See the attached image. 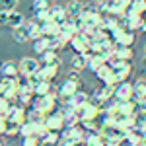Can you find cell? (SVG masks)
I'll list each match as a JSON object with an SVG mask.
<instances>
[{
  "instance_id": "obj_1",
  "label": "cell",
  "mask_w": 146,
  "mask_h": 146,
  "mask_svg": "<svg viewBox=\"0 0 146 146\" xmlns=\"http://www.w3.org/2000/svg\"><path fill=\"white\" fill-rule=\"evenodd\" d=\"M56 101H58V98L56 96H51V94H47V96H33L31 107L47 115V113H51L56 107Z\"/></svg>"
},
{
  "instance_id": "obj_2",
  "label": "cell",
  "mask_w": 146,
  "mask_h": 146,
  "mask_svg": "<svg viewBox=\"0 0 146 146\" xmlns=\"http://www.w3.org/2000/svg\"><path fill=\"white\" fill-rule=\"evenodd\" d=\"M60 138L62 140H70V142H74V144H84V140H86V131L80 127V125H74V127H64L62 131H60Z\"/></svg>"
},
{
  "instance_id": "obj_3",
  "label": "cell",
  "mask_w": 146,
  "mask_h": 146,
  "mask_svg": "<svg viewBox=\"0 0 146 146\" xmlns=\"http://www.w3.org/2000/svg\"><path fill=\"white\" fill-rule=\"evenodd\" d=\"M111 39H113L115 45L131 47V45H135L136 35L133 33L131 29H121V27H117V29H113V31H111Z\"/></svg>"
},
{
  "instance_id": "obj_4",
  "label": "cell",
  "mask_w": 146,
  "mask_h": 146,
  "mask_svg": "<svg viewBox=\"0 0 146 146\" xmlns=\"http://www.w3.org/2000/svg\"><path fill=\"white\" fill-rule=\"evenodd\" d=\"M74 115L78 117V121H96V117L100 115L98 103H86L82 107H74Z\"/></svg>"
},
{
  "instance_id": "obj_5",
  "label": "cell",
  "mask_w": 146,
  "mask_h": 146,
  "mask_svg": "<svg viewBox=\"0 0 146 146\" xmlns=\"http://www.w3.org/2000/svg\"><path fill=\"white\" fill-rule=\"evenodd\" d=\"M20 94V88H18V82L16 78H0V96H4V98H8V100L14 103L16 100V96Z\"/></svg>"
},
{
  "instance_id": "obj_6",
  "label": "cell",
  "mask_w": 146,
  "mask_h": 146,
  "mask_svg": "<svg viewBox=\"0 0 146 146\" xmlns=\"http://www.w3.org/2000/svg\"><path fill=\"white\" fill-rule=\"evenodd\" d=\"M133 84L129 82V80H123V82H119L117 84V88L113 92V98L115 101H127V100H133Z\"/></svg>"
},
{
  "instance_id": "obj_7",
  "label": "cell",
  "mask_w": 146,
  "mask_h": 146,
  "mask_svg": "<svg viewBox=\"0 0 146 146\" xmlns=\"http://www.w3.org/2000/svg\"><path fill=\"white\" fill-rule=\"evenodd\" d=\"M43 127H45L47 131L60 133V131L64 129V123H62V117H60L56 111H51V113H47V115H45V119H43Z\"/></svg>"
},
{
  "instance_id": "obj_8",
  "label": "cell",
  "mask_w": 146,
  "mask_h": 146,
  "mask_svg": "<svg viewBox=\"0 0 146 146\" xmlns=\"http://www.w3.org/2000/svg\"><path fill=\"white\" fill-rule=\"evenodd\" d=\"M18 70L23 76H31V74H35L39 70V60L33 58V56H23L22 60L18 62Z\"/></svg>"
},
{
  "instance_id": "obj_9",
  "label": "cell",
  "mask_w": 146,
  "mask_h": 146,
  "mask_svg": "<svg viewBox=\"0 0 146 146\" xmlns=\"http://www.w3.org/2000/svg\"><path fill=\"white\" fill-rule=\"evenodd\" d=\"M66 45L72 47V49H74V53H86V51H88V47H90V39H88V35H86V33H76L66 43Z\"/></svg>"
},
{
  "instance_id": "obj_10",
  "label": "cell",
  "mask_w": 146,
  "mask_h": 146,
  "mask_svg": "<svg viewBox=\"0 0 146 146\" xmlns=\"http://www.w3.org/2000/svg\"><path fill=\"white\" fill-rule=\"evenodd\" d=\"M45 131V127L43 125H35L31 123V121H23L22 125H20V136H39L41 133Z\"/></svg>"
},
{
  "instance_id": "obj_11",
  "label": "cell",
  "mask_w": 146,
  "mask_h": 146,
  "mask_svg": "<svg viewBox=\"0 0 146 146\" xmlns=\"http://www.w3.org/2000/svg\"><path fill=\"white\" fill-rule=\"evenodd\" d=\"M8 121L10 123H16V125H22L25 121V109L20 107V105H16V103H12L10 109H8Z\"/></svg>"
},
{
  "instance_id": "obj_12",
  "label": "cell",
  "mask_w": 146,
  "mask_h": 146,
  "mask_svg": "<svg viewBox=\"0 0 146 146\" xmlns=\"http://www.w3.org/2000/svg\"><path fill=\"white\" fill-rule=\"evenodd\" d=\"M37 140H39V144H43V146H56L58 140H60V135L55 133V131H47L45 129L41 135L37 136Z\"/></svg>"
},
{
  "instance_id": "obj_13",
  "label": "cell",
  "mask_w": 146,
  "mask_h": 146,
  "mask_svg": "<svg viewBox=\"0 0 146 146\" xmlns=\"http://www.w3.org/2000/svg\"><path fill=\"white\" fill-rule=\"evenodd\" d=\"M80 90V82H74V80H64V84L58 88V98H70L72 94H76Z\"/></svg>"
},
{
  "instance_id": "obj_14",
  "label": "cell",
  "mask_w": 146,
  "mask_h": 146,
  "mask_svg": "<svg viewBox=\"0 0 146 146\" xmlns=\"http://www.w3.org/2000/svg\"><path fill=\"white\" fill-rule=\"evenodd\" d=\"M0 74H2L4 78H16V76L20 74L18 62H16V60H4V62L0 64Z\"/></svg>"
},
{
  "instance_id": "obj_15",
  "label": "cell",
  "mask_w": 146,
  "mask_h": 146,
  "mask_svg": "<svg viewBox=\"0 0 146 146\" xmlns=\"http://www.w3.org/2000/svg\"><path fill=\"white\" fill-rule=\"evenodd\" d=\"M64 12H66L68 20L80 18V14H82V2L80 0H68L66 4H64Z\"/></svg>"
},
{
  "instance_id": "obj_16",
  "label": "cell",
  "mask_w": 146,
  "mask_h": 146,
  "mask_svg": "<svg viewBox=\"0 0 146 146\" xmlns=\"http://www.w3.org/2000/svg\"><path fill=\"white\" fill-rule=\"evenodd\" d=\"M133 101H146V80L138 78L133 84Z\"/></svg>"
},
{
  "instance_id": "obj_17",
  "label": "cell",
  "mask_w": 146,
  "mask_h": 146,
  "mask_svg": "<svg viewBox=\"0 0 146 146\" xmlns=\"http://www.w3.org/2000/svg\"><path fill=\"white\" fill-rule=\"evenodd\" d=\"M39 64H60V56L56 55V51H51V49H47V51H43L41 55H39Z\"/></svg>"
},
{
  "instance_id": "obj_18",
  "label": "cell",
  "mask_w": 146,
  "mask_h": 146,
  "mask_svg": "<svg viewBox=\"0 0 146 146\" xmlns=\"http://www.w3.org/2000/svg\"><path fill=\"white\" fill-rule=\"evenodd\" d=\"M56 74H58V66L56 64H39V76L41 80H51L56 78Z\"/></svg>"
},
{
  "instance_id": "obj_19",
  "label": "cell",
  "mask_w": 146,
  "mask_h": 146,
  "mask_svg": "<svg viewBox=\"0 0 146 146\" xmlns=\"http://www.w3.org/2000/svg\"><path fill=\"white\" fill-rule=\"evenodd\" d=\"M113 56H115L117 60H131V58H133V49L113 43Z\"/></svg>"
},
{
  "instance_id": "obj_20",
  "label": "cell",
  "mask_w": 146,
  "mask_h": 146,
  "mask_svg": "<svg viewBox=\"0 0 146 146\" xmlns=\"http://www.w3.org/2000/svg\"><path fill=\"white\" fill-rule=\"evenodd\" d=\"M86 103H90V96H88L86 92L78 90L76 94L70 96V105H72V107H82V105H86Z\"/></svg>"
},
{
  "instance_id": "obj_21",
  "label": "cell",
  "mask_w": 146,
  "mask_h": 146,
  "mask_svg": "<svg viewBox=\"0 0 146 146\" xmlns=\"http://www.w3.org/2000/svg\"><path fill=\"white\" fill-rule=\"evenodd\" d=\"M12 37H14L16 43H25V41H29V37H27V29H25V23L12 27Z\"/></svg>"
},
{
  "instance_id": "obj_22",
  "label": "cell",
  "mask_w": 146,
  "mask_h": 146,
  "mask_svg": "<svg viewBox=\"0 0 146 146\" xmlns=\"http://www.w3.org/2000/svg\"><path fill=\"white\" fill-rule=\"evenodd\" d=\"M51 16H53V22H56L58 25H62V23L66 22V12H64V6H60V4H56V6H51Z\"/></svg>"
},
{
  "instance_id": "obj_23",
  "label": "cell",
  "mask_w": 146,
  "mask_h": 146,
  "mask_svg": "<svg viewBox=\"0 0 146 146\" xmlns=\"http://www.w3.org/2000/svg\"><path fill=\"white\" fill-rule=\"evenodd\" d=\"M25 29H27V37L29 39H39L41 35H43V31H41V23H37L35 20H31V22L25 23Z\"/></svg>"
},
{
  "instance_id": "obj_24",
  "label": "cell",
  "mask_w": 146,
  "mask_h": 146,
  "mask_svg": "<svg viewBox=\"0 0 146 146\" xmlns=\"http://www.w3.org/2000/svg\"><path fill=\"white\" fill-rule=\"evenodd\" d=\"M86 60H88V56L84 55V53H76V55L70 58V66H72V70H84L86 68Z\"/></svg>"
},
{
  "instance_id": "obj_25",
  "label": "cell",
  "mask_w": 146,
  "mask_h": 146,
  "mask_svg": "<svg viewBox=\"0 0 146 146\" xmlns=\"http://www.w3.org/2000/svg\"><path fill=\"white\" fill-rule=\"evenodd\" d=\"M43 119H45V113L37 111L33 107H29L27 111H25V121H31L35 125H43Z\"/></svg>"
},
{
  "instance_id": "obj_26",
  "label": "cell",
  "mask_w": 146,
  "mask_h": 146,
  "mask_svg": "<svg viewBox=\"0 0 146 146\" xmlns=\"http://www.w3.org/2000/svg\"><path fill=\"white\" fill-rule=\"evenodd\" d=\"M47 37V35H45ZM66 47V41H62L58 35H51V37H47V49H51V51H58V49H64Z\"/></svg>"
},
{
  "instance_id": "obj_27",
  "label": "cell",
  "mask_w": 146,
  "mask_h": 146,
  "mask_svg": "<svg viewBox=\"0 0 146 146\" xmlns=\"http://www.w3.org/2000/svg\"><path fill=\"white\" fill-rule=\"evenodd\" d=\"M58 29H60V25L56 22H47V23H41V31H43V35H47V37H51V35H58Z\"/></svg>"
},
{
  "instance_id": "obj_28",
  "label": "cell",
  "mask_w": 146,
  "mask_h": 146,
  "mask_svg": "<svg viewBox=\"0 0 146 146\" xmlns=\"http://www.w3.org/2000/svg\"><path fill=\"white\" fill-rule=\"evenodd\" d=\"M33 20H35L37 23H47V22H51V20H53V16H51V8L33 12Z\"/></svg>"
},
{
  "instance_id": "obj_29",
  "label": "cell",
  "mask_w": 146,
  "mask_h": 146,
  "mask_svg": "<svg viewBox=\"0 0 146 146\" xmlns=\"http://www.w3.org/2000/svg\"><path fill=\"white\" fill-rule=\"evenodd\" d=\"M84 146H103V138L101 135H86Z\"/></svg>"
},
{
  "instance_id": "obj_30",
  "label": "cell",
  "mask_w": 146,
  "mask_h": 146,
  "mask_svg": "<svg viewBox=\"0 0 146 146\" xmlns=\"http://www.w3.org/2000/svg\"><path fill=\"white\" fill-rule=\"evenodd\" d=\"M33 51L37 53V55H41L43 51H47V37H45V35H41L39 39H35V41H33Z\"/></svg>"
},
{
  "instance_id": "obj_31",
  "label": "cell",
  "mask_w": 146,
  "mask_h": 146,
  "mask_svg": "<svg viewBox=\"0 0 146 146\" xmlns=\"http://www.w3.org/2000/svg\"><path fill=\"white\" fill-rule=\"evenodd\" d=\"M23 23V16L16 10H10V27H16V25H22Z\"/></svg>"
},
{
  "instance_id": "obj_32",
  "label": "cell",
  "mask_w": 146,
  "mask_h": 146,
  "mask_svg": "<svg viewBox=\"0 0 146 146\" xmlns=\"http://www.w3.org/2000/svg\"><path fill=\"white\" fill-rule=\"evenodd\" d=\"M16 135H20V125H16V123H6V129H4V136H16Z\"/></svg>"
},
{
  "instance_id": "obj_33",
  "label": "cell",
  "mask_w": 146,
  "mask_h": 146,
  "mask_svg": "<svg viewBox=\"0 0 146 146\" xmlns=\"http://www.w3.org/2000/svg\"><path fill=\"white\" fill-rule=\"evenodd\" d=\"M103 138V146H121L123 140L119 136H101Z\"/></svg>"
},
{
  "instance_id": "obj_34",
  "label": "cell",
  "mask_w": 146,
  "mask_h": 146,
  "mask_svg": "<svg viewBox=\"0 0 146 146\" xmlns=\"http://www.w3.org/2000/svg\"><path fill=\"white\" fill-rule=\"evenodd\" d=\"M47 8H51V6H49V0H33V4H31V10L33 12L47 10Z\"/></svg>"
},
{
  "instance_id": "obj_35",
  "label": "cell",
  "mask_w": 146,
  "mask_h": 146,
  "mask_svg": "<svg viewBox=\"0 0 146 146\" xmlns=\"http://www.w3.org/2000/svg\"><path fill=\"white\" fill-rule=\"evenodd\" d=\"M18 0H0V10H16Z\"/></svg>"
},
{
  "instance_id": "obj_36",
  "label": "cell",
  "mask_w": 146,
  "mask_h": 146,
  "mask_svg": "<svg viewBox=\"0 0 146 146\" xmlns=\"http://www.w3.org/2000/svg\"><path fill=\"white\" fill-rule=\"evenodd\" d=\"M22 146H39V140H37V136H23Z\"/></svg>"
},
{
  "instance_id": "obj_37",
  "label": "cell",
  "mask_w": 146,
  "mask_h": 146,
  "mask_svg": "<svg viewBox=\"0 0 146 146\" xmlns=\"http://www.w3.org/2000/svg\"><path fill=\"white\" fill-rule=\"evenodd\" d=\"M0 25H10V12L0 10Z\"/></svg>"
},
{
  "instance_id": "obj_38",
  "label": "cell",
  "mask_w": 146,
  "mask_h": 146,
  "mask_svg": "<svg viewBox=\"0 0 146 146\" xmlns=\"http://www.w3.org/2000/svg\"><path fill=\"white\" fill-rule=\"evenodd\" d=\"M12 105V101L8 98H4V96H0V111H8Z\"/></svg>"
},
{
  "instance_id": "obj_39",
  "label": "cell",
  "mask_w": 146,
  "mask_h": 146,
  "mask_svg": "<svg viewBox=\"0 0 146 146\" xmlns=\"http://www.w3.org/2000/svg\"><path fill=\"white\" fill-rule=\"evenodd\" d=\"M68 80L80 82V72H78V70H70V74H68Z\"/></svg>"
},
{
  "instance_id": "obj_40",
  "label": "cell",
  "mask_w": 146,
  "mask_h": 146,
  "mask_svg": "<svg viewBox=\"0 0 146 146\" xmlns=\"http://www.w3.org/2000/svg\"><path fill=\"white\" fill-rule=\"evenodd\" d=\"M56 146H78V144H74V142H70V140H62V138H60Z\"/></svg>"
},
{
  "instance_id": "obj_41",
  "label": "cell",
  "mask_w": 146,
  "mask_h": 146,
  "mask_svg": "<svg viewBox=\"0 0 146 146\" xmlns=\"http://www.w3.org/2000/svg\"><path fill=\"white\" fill-rule=\"evenodd\" d=\"M138 146H146V135L142 136V140H140V142H138Z\"/></svg>"
},
{
  "instance_id": "obj_42",
  "label": "cell",
  "mask_w": 146,
  "mask_h": 146,
  "mask_svg": "<svg viewBox=\"0 0 146 146\" xmlns=\"http://www.w3.org/2000/svg\"><path fill=\"white\" fill-rule=\"evenodd\" d=\"M144 56H146V45H144Z\"/></svg>"
},
{
  "instance_id": "obj_43",
  "label": "cell",
  "mask_w": 146,
  "mask_h": 146,
  "mask_svg": "<svg viewBox=\"0 0 146 146\" xmlns=\"http://www.w3.org/2000/svg\"><path fill=\"white\" fill-rule=\"evenodd\" d=\"M0 146H4V144H2V140H0Z\"/></svg>"
},
{
  "instance_id": "obj_44",
  "label": "cell",
  "mask_w": 146,
  "mask_h": 146,
  "mask_svg": "<svg viewBox=\"0 0 146 146\" xmlns=\"http://www.w3.org/2000/svg\"><path fill=\"white\" fill-rule=\"evenodd\" d=\"M131 2H133V0H131Z\"/></svg>"
}]
</instances>
